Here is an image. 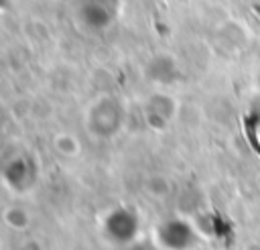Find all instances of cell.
Masks as SVG:
<instances>
[{
    "label": "cell",
    "mask_w": 260,
    "mask_h": 250,
    "mask_svg": "<svg viewBox=\"0 0 260 250\" xmlns=\"http://www.w3.org/2000/svg\"><path fill=\"white\" fill-rule=\"evenodd\" d=\"M134 232H136V220L132 211L116 209L106 217V234L110 236L112 242L126 244L128 240H132Z\"/></svg>",
    "instance_id": "obj_1"
},
{
    "label": "cell",
    "mask_w": 260,
    "mask_h": 250,
    "mask_svg": "<svg viewBox=\"0 0 260 250\" xmlns=\"http://www.w3.org/2000/svg\"><path fill=\"white\" fill-rule=\"evenodd\" d=\"M6 220H8L12 226H16V228H24V226L28 224L26 211H24V209H18V207L8 209V211H6Z\"/></svg>",
    "instance_id": "obj_2"
}]
</instances>
